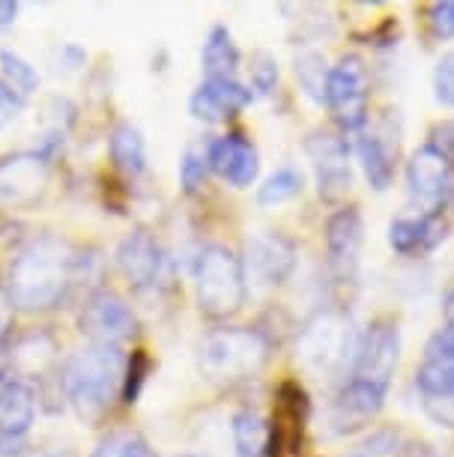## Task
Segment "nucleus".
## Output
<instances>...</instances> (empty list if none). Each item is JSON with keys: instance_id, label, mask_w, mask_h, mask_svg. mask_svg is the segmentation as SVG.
Returning a JSON list of instances; mask_svg holds the SVG:
<instances>
[{"instance_id": "obj_1", "label": "nucleus", "mask_w": 454, "mask_h": 457, "mask_svg": "<svg viewBox=\"0 0 454 457\" xmlns=\"http://www.w3.org/2000/svg\"><path fill=\"white\" fill-rule=\"evenodd\" d=\"M81 278V254L60 237H39L10 263V296L21 312H48L60 305Z\"/></svg>"}, {"instance_id": "obj_2", "label": "nucleus", "mask_w": 454, "mask_h": 457, "mask_svg": "<svg viewBox=\"0 0 454 457\" xmlns=\"http://www.w3.org/2000/svg\"><path fill=\"white\" fill-rule=\"evenodd\" d=\"M123 370L126 359L114 344H90L75 353L63 368V392L75 416L87 425H99L123 392Z\"/></svg>"}, {"instance_id": "obj_3", "label": "nucleus", "mask_w": 454, "mask_h": 457, "mask_svg": "<svg viewBox=\"0 0 454 457\" xmlns=\"http://www.w3.org/2000/svg\"><path fill=\"white\" fill-rule=\"evenodd\" d=\"M198 281V305L210 320H227L243 312L248 296V278L243 257H236L227 245H207L194 266Z\"/></svg>"}, {"instance_id": "obj_4", "label": "nucleus", "mask_w": 454, "mask_h": 457, "mask_svg": "<svg viewBox=\"0 0 454 457\" xmlns=\"http://www.w3.org/2000/svg\"><path fill=\"white\" fill-rule=\"evenodd\" d=\"M269 359V341L257 329L225 326L201 341V368L216 379L254 377Z\"/></svg>"}, {"instance_id": "obj_5", "label": "nucleus", "mask_w": 454, "mask_h": 457, "mask_svg": "<svg viewBox=\"0 0 454 457\" xmlns=\"http://www.w3.org/2000/svg\"><path fill=\"white\" fill-rule=\"evenodd\" d=\"M326 105L332 120L344 132H359L367 123V105H371V75L359 54H344L329 69Z\"/></svg>"}, {"instance_id": "obj_6", "label": "nucleus", "mask_w": 454, "mask_h": 457, "mask_svg": "<svg viewBox=\"0 0 454 457\" xmlns=\"http://www.w3.org/2000/svg\"><path fill=\"white\" fill-rule=\"evenodd\" d=\"M400 359V329L395 320L380 317L365 329L353 350V379L376 386V389L389 392L392 377L398 370Z\"/></svg>"}, {"instance_id": "obj_7", "label": "nucleus", "mask_w": 454, "mask_h": 457, "mask_svg": "<svg viewBox=\"0 0 454 457\" xmlns=\"http://www.w3.org/2000/svg\"><path fill=\"white\" fill-rule=\"evenodd\" d=\"M305 153L317 168V186L320 197L329 204L344 201L347 192L353 188V170H350V146L341 135L314 129L305 137Z\"/></svg>"}, {"instance_id": "obj_8", "label": "nucleus", "mask_w": 454, "mask_h": 457, "mask_svg": "<svg viewBox=\"0 0 454 457\" xmlns=\"http://www.w3.org/2000/svg\"><path fill=\"white\" fill-rule=\"evenodd\" d=\"M245 278L260 287H278L296 270V243L281 230H263L245 239Z\"/></svg>"}, {"instance_id": "obj_9", "label": "nucleus", "mask_w": 454, "mask_h": 457, "mask_svg": "<svg viewBox=\"0 0 454 457\" xmlns=\"http://www.w3.org/2000/svg\"><path fill=\"white\" fill-rule=\"evenodd\" d=\"M78 326L84 335H90L93 344H114V347L138 335V317H135L132 305L111 290L93 293L84 302Z\"/></svg>"}, {"instance_id": "obj_10", "label": "nucleus", "mask_w": 454, "mask_h": 457, "mask_svg": "<svg viewBox=\"0 0 454 457\" xmlns=\"http://www.w3.org/2000/svg\"><path fill=\"white\" fill-rule=\"evenodd\" d=\"M365 245V221L356 206H341L326 221V263L338 284H353Z\"/></svg>"}, {"instance_id": "obj_11", "label": "nucleus", "mask_w": 454, "mask_h": 457, "mask_svg": "<svg viewBox=\"0 0 454 457\" xmlns=\"http://www.w3.org/2000/svg\"><path fill=\"white\" fill-rule=\"evenodd\" d=\"M451 170L454 165L440 150H433L431 144L418 146L407 165L409 201L422 206V212L442 210L445 195H451Z\"/></svg>"}, {"instance_id": "obj_12", "label": "nucleus", "mask_w": 454, "mask_h": 457, "mask_svg": "<svg viewBox=\"0 0 454 457\" xmlns=\"http://www.w3.org/2000/svg\"><path fill=\"white\" fill-rule=\"evenodd\" d=\"M350 326L338 314H317L299 335V359L314 370H332L347 359Z\"/></svg>"}, {"instance_id": "obj_13", "label": "nucleus", "mask_w": 454, "mask_h": 457, "mask_svg": "<svg viewBox=\"0 0 454 457\" xmlns=\"http://www.w3.org/2000/svg\"><path fill=\"white\" fill-rule=\"evenodd\" d=\"M308 419V398L299 383H281L276 419L269 421L267 457H302V430Z\"/></svg>"}, {"instance_id": "obj_14", "label": "nucleus", "mask_w": 454, "mask_h": 457, "mask_svg": "<svg viewBox=\"0 0 454 457\" xmlns=\"http://www.w3.org/2000/svg\"><path fill=\"white\" fill-rule=\"evenodd\" d=\"M385 395L383 389L376 386L365 383V379H353L350 377L341 392L335 395L329 407V425L335 430L338 436H347V434H356V430L367 428L371 421L380 416L383 403H385Z\"/></svg>"}, {"instance_id": "obj_15", "label": "nucleus", "mask_w": 454, "mask_h": 457, "mask_svg": "<svg viewBox=\"0 0 454 457\" xmlns=\"http://www.w3.org/2000/svg\"><path fill=\"white\" fill-rule=\"evenodd\" d=\"M161 261H165V257H161L159 239L144 228L126 234L114 252L117 272L123 275L128 287H135V290H144L159 281Z\"/></svg>"}, {"instance_id": "obj_16", "label": "nucleus", "mask_w": 454, "mask_h": 457, "mask_svg": "<svg viewBox=\"0 0 454 457\" xmlns=\"http://www.w3.org/2000/svg\"><path fill=\"white\" fill-rule=\"evenodd\" d=\"M445 234H449V221H445L442 210L398 215L389 224V248L400 257H422L431 254L445 239Z\"/></svg>"}, {"instance_id": "obj_17", "label": "nucleus", "mask_w": 454, "mask_h": 457, "mask_svg": "<svg viewBox=\"0 0 454 457\" xmlns=\"http://www.w3.org/2000/svg\"><path fill=\"white\" fill-rule=\"evenodd\" d=\"M254 93L236 79H207L188 99V111L201 123H225L227 117L239 114L252 105Z\"/></svg>"}, {"instance_id": "obj_18", "label": "nucleus", "mask_w": 454, "mask_h": 457, "mask_svg": "<svg viewBox=\"0 0 454 457\" xmlns=\"http://www.w3.org/2000/svg\"><path fill=\"white\" fill-rule=\"evenodd\" d=\"M207 159H210L212 174H219L221 179H227V183L236 188L252 186L257 179V170H260L257 146L243 135H225V137L210 141Z\"/></svg>"}, {"instance_id": "obj_19", "label": "nucleus", "mask_w": 454, "mask_h": 457, "mask_svg": "<svg viewBox=\"0 0 454 457\" xmlns=\"http://www.w3.org/2000/svg\"><path fill=\"white\" fill-rule=\"evenodd\" d=\"M398 156H400V144L398 135L389 132V129H376L371 135H362L359 141V159H362V170L365 179L374 192H385L395 179V168H398Z\"/></svg>"}, {"instance_id": "obj_20", "label": "nucleus", "mask_w": 454, "mask_h": 457, "mask_svg": "<svg viewBox=\"0 0 454 457\" xmlns=\"http://www.w3.org/2000/svg\"><path fill=\"white\" fill-rule=\"evenodd\" d=\"M42 186H45V165L33 153L0 162V204H30Z\"/></svg>"}, {"instance_id": "obj_21", "label": "nucleus", "mask_w": 454, "mask_h": 457, "mask_svg": "<svg viewBox=\"0 0 454 457\" xmlns=\"http://www.w3.org/2000/svg\"><path fill=\"white\" fill-rule=\"evenodd\" d=\"M37 416V398L24 379H6L0 386V436L28 439V430Z\"/></svg>"}, {"instance_id": "obj_22", "label": "nucleus", "mask_w": 454, "mask_h": 457, "mask_svg": "<svg viewBox=\"0 0 454 457\" xmlns=\"http://www.w3.org/2000/svg\"><path fill=\"white\" fill-rule=\"evenodd\" d=\"M57 359V341L51 332H30L10 353V368L21 377H45Z\"/></svg>"}, {"instance_id": "obj_23", "label": "nucleus", "mask_w": 454, "mask_h": 457, "mask_svg": "<svg viewBox=\"0 0 454 457\" xmlns=\"http://www.w3.org/2000/svg\"><path fill=\"white\" fill-rule=\"evenodd\" d=\"M108 153L120 174L141 177L147 170V144H144L141 132L132 123L114 126V132L108 137Z\"/></svg>"}, {"instance_id": "obj_24", "label": "nucleus", "mask_w": 454, "mask_h": 457, "mask_svg": "<svg viewBox=\"0 0 454 457\" xmlns=\"http://www.w3.org/2000/svg\"><path fill=\"white\" fill-rule=\"evenodd\" d=\"M201 63H203L207 79H236L239 48L234 42V33H230L225 24L210 28L207 42H203V51H201Z\"/></svg>"}, {"instance_id": "obj_25", "label": "nucleus", "mask_w": 454, "mask_h": 457, "mask_svg": "<svg viewBox=\"0 0 454 457\" xmlns=\"http://www.w3.org/2000/svg\"><path fill=\"white\" fill-rule=\"evenodd\" d=\"M234 445L236 457H267L269 452V425L257 412L243 410L234 416Z\"/></svg>"}, {"instance_id": "obj_26", "label": "nucleus", "mask_w": 454, "mask_h": 457, "mask_svg": "<svg viewBox=\"0 0 454 457\" xmlns=\"http://www.w3.org/2000/svg\"><path fill=\"white\" fill-rule=\"evenodd\" d=\"M305 188V177L299 168H278L276 174L267 177V183L257 188V204L260 206H281L287 201H293V197L302 195Z\"/></svg>"}, {"instance_id": "obj_27", "label": "nucleus", "mask_w": 454, "mask_h": 457, "mask_svg": "<svg viewBox=\"0 0 454 457\" xmlns=\"http://www.w3.org/2000/svg\"><path fill=\"white\" fill-rule=\"evenodd\" d=\"M329 69L326 57L320 51L308 48L296 57V79L302 84V90L311 96L314 102H326V84H329Z\"/></svg>"}, {"instance_id": "obj_28", "label": "nucleus", "mask_w": 454, "mask_h": 457, "mask_svg": "<svg viewBox=\"0 0 454 457\" xmlns=\"http://www.w3.org/2000/svg\"><path fill=\"white\" fill-rule=\"evenodd\" d=\"M416 386L425 398H445V395H454V361L425 359V365L416 370Z\"/></svg>"}, {"instance_id": "obj_29", "label": "nucleus", "mask_w": 454, "mask_h": 457, "mask_svg": "<svg viewBox=\"0 0 454 457\" xmlns=\"http://www.w3.org/2000/svg\"><path fill=\"white\" fill-rule=\"evenodd\" d=\"M0 75H4V81L24 99L39 90V72L24 57L15 54V51H6V48L0 51Z\"/></svg>"}, {"instance_id": "obj_30", "label": "nucleus", "mask_w": 454, "mask_h": 457, "mask_svg": "<svg viewBox=\"0 0 454 457\" xmlns=\"http://www.w3.org/2000/svg\"><path fill=\"white\" fill-rule=\"evenodd\" d=\"M207 144H192L186 146V153L179 156V186H183L186 195L201 192L203 183H207L210 174V159H207Z\"/></svg>"}, {"instance_id": "obj_31", "label": "nucleus", "mask_w": 454, "mask_h": 457, "mask_svg": "<svg viewBox=\"0 0 454 457\" xmlns=\"http://www.w3.org/2000/svg\"><path fill=\"white\" fill-rule=\"evenodd\" d=\"M248 75H252V84H248V90L257 93V96H269V93L278 87V63H276V57L267 54V51H257V54L252 57V66H248Z\"/></svg>"}, {"instance_id": "obj_32", "label": "nucleus", "mask_w": 454, "mask_h": 457, "mask_svg": "<svg viewBox=\"0 0 454 457\" xmlns=\"http://www.w3.org/2000/svg\"><path fill=\"white\" fill-rule=\"evenodd\" d=\"M147 374H150V359L144 350H135L132 359H126V370H123V401L126 403H135L138 401V395L144 389V383H147Z\"/></svg>"}, {"instance_id": "obj_33", "label": "nucleus", "mask_w": 454, "mask_h": 457, "mask_svg": "<svg viewBox=\"0 0 454 457\" xmlns=\"http://www.w3.org/2000/svg\"><path fill=\"white\" fill-rule=\"evenodd\" d=\"M433 99L445 108H454V48L445 51L433 66Z\"/></svg>"}, {"instance_id": "obj_34", "label": "nucleus", "mask_w": 454, "mask_h": 457, "mask_svg": "<svg viewBox=\"0 0 454 457\" xmlns=\"http://www.w3.org/2000/svg\"><path fill=\"white\" fill-rule=\"evenodd\" d=\"M427 33L431 39L442 42L454 37V0H442V4L427 6Z\"/></svg>"}, {"instance_id": "obj_35", "label": "nucleus", "mask_w": 454, "mask_h": 457, "mask_svg": "<svg viewBox=\"0 0 454 457\" xmlns=\"http://www.w3.org/2000/svg\"><path fill=\"white\" fill-rule=\"evenodd\" d=\"M24 111V96H19L10 84L0 79V129L12 126Z\"/></svg>"}, {"instance_id": "obj_36", "label": "nucleus", "mask_w": 454, "mask_h": 457, "mask_svg": "<svg viewBox=\"0 0 454 457\" xmlns=\"http://www.w3.org/2000/svg\"><path fill=\"white\" fill-rule=\"evenodd\" d=\"M427 359H436V361H454V323H445V329H440L427 341Z\"/></svg>"}, {"instance_id": "obj_37", "label": "nucleus", "mask_w": 454, "mask_h": 457, "mask_svg": "<svg viewBox=\"0 0 454 457\" xmlns=\"http://www.w3.org/2000/svg\"><path fill=\"white\" fill-rule=\"evenodd\" d=\"M425 412L433 425L454 430V395H445V398H425Z\"/></svg>"}, {"instance_id": "obj_38", "label": "nucleus", "mask_w": 454, "mask_h": 457, "mask_svg": "<svg viewBox=\"0 0 454 457\" xmlns=\"http://www.w3.org/2000/svg\"><path fill=\"white\" fill-rule=\"evenodd\" d=\"M433 146V150H440L445 159L454 165V123H442V126H436L433 132H431V141H427Z\"/></svg>"}, {"instance_id": "obj_39", "label": "nucleus", "mask_w": 454, "mask_h": 457, "mask_svg": "<svg viewBox=\"0 0 454 457\" xmlns=\"http://www.w3.org/2000/svg\"><path fill=\"white\" fill-rule=\"evenodd\" d=\"M12 323H15V302L6 290V284H0V341H6L12 335Z\"/></svg>"}, {"instance_id": "obj_40", "label": "nucleus", "mask_w": 454, "mask_h": 457, "mask_svg": "<svg viewBox=\"0 0 454 457\" xmlns=\"http://www.w3.org/2000/svg\"><path fill=\"white\" fill-rule=\"evenodd\" d=\"M120 457H156V452L144 443L141 436H126L123 443V452H120Z\"/></svg>"}, {"instance_id": "obj_41", "label": "nucleus", "mask_w": 454, "mask_h": 457, "mask_svg": "<svg viewBox=\"0 0 454 457\" xmlns=\"http://www.w3.org/2000/svg\"><path fill=\"white\" fill-rule=\"evenodd\" d=\"M30 452L28 439H10V436H0V457H24Z\"/></svg>"}, {"instance_id": "obj_42", "label": "nucleus", "mask_w": 454, "mask_h": 457, "mask_svg": "<svg viewBox=\"0 0 454 457\" xmlns=\"http://www.w3.org/2000/svg\"><path fill=\"white\" fill-rule=\"evenodd\" d=\"M84 60H87V54H84L78 46H63V51H60V63H63V69H78Z\"/></svg>"}, {"instance_id": "obj_43", "label": "nucleus", "mask_w": 454, "mask_h": 457, "mask_svg": "<svg viewBox=\"0 0 454 457\" xmlns=\"http://www.w3.org/2000/svg\"><path fill=\"white\" fill-rule=\"evenodd\" d=\"M123 443H126V436H108L105 443H102L96 452H93V457H120V452H123Z\"/></svg>"}, {"instance_id": "obj_44", "label": "nucleus", "mask_w": 454, "mask_h": 457, "mask_svg": "<svg viewBox=\"0 0 454 457\" xmlns=\"http://www.w3.org/2000/svg\"><path fill=\"white\" fill-rule=\"evenodd\" d=\"M19 19V4L15 0H0V30H10Z\"/></svg>"}, {"instance_id": "obj_45", "label": "nucleus", "mask_w": 454, "mask_h": 457, "mask_svg": "<svg viewBox=\"0 0 454 457\" xmlns=\"http://www.w3.org/2000/svg\"><path fill=\"white\" fill-rule=\"evenodd\" d=\"M442 314H445V320L454 323V290L445 293V299H442Z\"/></svg>"}, {"instance_id": "obj_46", "label": "nucleus", "mask_w": 454, "mask_h": 457, "mask_svg": "<svg viewBox=\"0 0 454 457\" xmlns=\"http://www.w3.org/2000/svg\"><path fill=\"white\" fill-rule=\"evenodd\" d=\"M6 374H10V356H0V386L6 383Z\"/></svg>"}, {"instance_id": "obj_47", "label": "nucleus", "mask_w": 454, "mask_h": 457, "mask_svg": "<svg viewBox=\"0 0 454 457\" xmlns=\"http://www.w3.org/2000/svg\"><path fill=\"white\" fill-rule=\"evenodd\" d=\"M451 210H454V186H451Z\"/></svg>"}, {"instance_id": "obj_48", "label": "nucleus", "mask_w": 454, "mask_h": 457, "mask_svg": "<svg viewBox=\"0 0 454 457\" xmlns=\"http://www.w3.org/2000/svg\"><path fill=\"white\" fill-rule=\"evenodd\" d=\"M356 457H362V454H356Z\"/></svg>"}]
</instances>
